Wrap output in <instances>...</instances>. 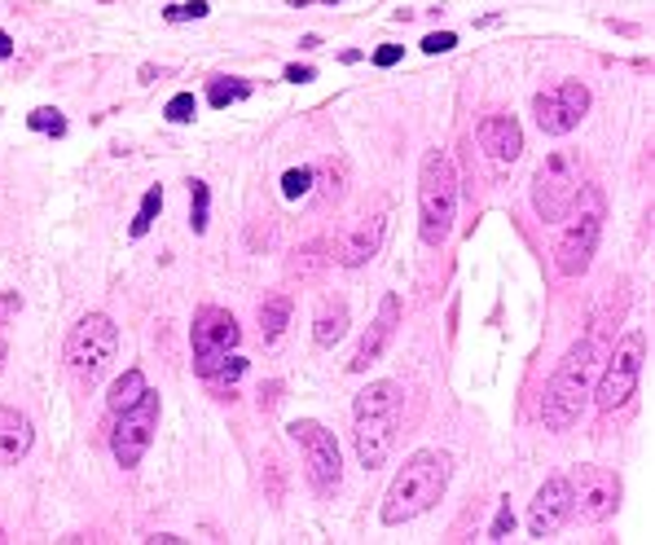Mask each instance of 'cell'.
Returning a JSON list of instances; mask_svg holds the SVG:
<instances>
[{
    "label": "cell",
    "instance_id": "74e56055",
    "mask_svg": "<svg viewBox=\"0 0 655 545\" xmlns=\"http://www.w3.org/2000/svg\"><path fill=\"white\" fill-rule=\"evenodd\" d=\"M290 10H308V5H340V0H286Z\"/></svg>",
    "mask_w": 655,
    "mask_h": 545
},
{
    "label": "cell",
    "instance_id": "d4e9b609",
    "mask_svg": "<svg viewBox=\"0 0 655 545\" xmlns=\"http://www.w3.org/2000/svg\"><path fill=\"white\" fill-rule=\"evenodd\" d=\"M207 211H211V189L207 181H189V229L207 233Z\"/></svg>",
    "mask_w": 655,
    "mask_h": 545
},
{
    "label": "cell",
    "instance_id": "30bf717a",
    "mask_svg": "<svg viewBox=\"0 0 655 545\" xmlns=\"http://www.w3.org/2000/svg\"><path fill=\"white\" fill-rule=\"evenodd\" d=\"M154 431H159V392L146 387L137 405H128V409L115 414V431H111V453H115V462H119L124 471H133V466L146 457Z\"/></svg>",
    "mask_w": 655,
    "mask_h": 545
},
{
    "label": "cell",
    "instance_id": "277c9868",
    "mask_svg": "<svg viewBox=\"0 0 655 545\" xmlns=\"http://www.w3.org/2000/svg\"><path fill=\"white\" fill-rule=\"evenodd\" d=\"M585 185V163L576 150H554L545 154V163L532 172V211L545 220V224H559L567 220L576 194Z\"/></svg>",
    "mask_w": 655,
    "mask_h": 545
},
{
    "label": "cell",
    "instance_id": "7c38bea8",
    "mask_svg": "<svg viewBox=\"0 0 655 545\" xmlns=\"http://www.w3.org/2000/svg\"><path fill=\"white\" fill-rule=\"evenodd\" d=\"M383 233H388V202H379L375 211H361L344 224V233L335 237V264L344 268H361L379 255L383 246Z\"/></svg>",
    "mask_w": 655,
    "mask_h": 545
},
{
    "label": "cell",
    "instance_id": "ac0fdd59",
    "mask_svg": "<svg viewBox=\"0 0 655 545\" xmlns=\"http://www.w3.org/2000/svg\"><path fill=\"white\" fill-rule=\"evenodd\" d=\"M36 444L32 418L19 414L14 405H0V466H19Z\"/></svg>",
    "mask_w": 655,
    "mask_h": 545
},
{
    "label": "cell",
    "instance_id": "2e32d148",
    "mask_svg": "<svg viewBox=\"0 0 655 545\" xmlns=\"http://www.w3.org/2000/svg\"><path fill=\"white\" fill-rule=\"evenodd\" d=\"M475 141L484 146V154L497 163V167H510L519 154H524V128L515 115H484L475 124Z\"/></svg>",
    "mask_w": 655,
    "mask_h": 545
},
{
    "label": "cell",
    "instance_id": "8d00e7d4",
    "mask_svg": "<svg viewBox=\"0 0 655 545\" xmlns=\"http://www.w3.org/2000/svg\"><path fill=\"white\" fill-rule=\"evenodd\" d=\"M286 80L290 84H308V80H317V71L312 67H286Z\"/></svg>",
    "mask_w": 655,
    "mask_h": 545
},
{
    "label": "cell",
    "instance_id": "8fae6325",
    "mask_svg": "<svg viewBox=\"0 0 655 545\" xmlns=\"http://www.w3.org/2000/svg\"><path fill=\"white\" fill-rule=\"evenodd\" d=\"M532 115H537V128L545 137H567L589 115V89L581 80H563L559 89L532 97Z\"/></svg>",
    "mask_w": 655,
    "mask_h": 545
},
{
    "label": "cell",
    "instance_id": "5b68a950",
    "mask_svg": "<svg viewBox=\"0 0 655 545\" xmlns=\"http://www.w3.org/2000/svg\"><path fill=\"white\" fill-rule=\"evenodd\" d=\"M572 207H576V216L567 211L572 224L563 229V237L554 246V264H559L563 278H581V272L589 268V259H594V251H598V237H602V194L581 185Z\"/></svg>",
    "mask_w": 655,
    "mask_h": 545
},
{
    "label": "cell",
    "instance_id": "6da1fadb",
    "mask_svg": "<svg viewBox=\"0 0 655 545\" xmlns=\"http://www.w3.org/2000/svg\"><path fill=\"white\" fill-rule=\"evenodd\" d=\"M449 475H453V457H449L445 449H418V453H410L405 466L397 471L388 497H383L379 519H383L388 527H401V523L427 514V510L445 497Z\"/></svg>",
    "mask_w": 655,
    "mask_h": 545
},
{
    "label": "cell",
    "instance_id": "ab89813d",
    "mask_svg": "<svg viewBox=\"0 0 655 545\" xmlns=\"http://www.w3.org/2000/svg\"><path fill=\"white\" fill-rule=\"evenodd\" d=\"M5 357H10V348H5V331H0V374H5Z\"/></svg>",
    "mask_w": 655,
    "mask_h": 545
},
{
    "label": "cell",
    "instance_id": "3957f363",
    "mask_svg": "<svg viewBox=\"0 0 655 545\" xmlns=\"http://www.w3.org/2000/svg\"><path fill=\"white\" fill-rule=\"evenodd\" d=\"M458 211V167L449 150H427L418 167V237L427 246H445Z\"/></svg>",
    "mask_w": 655,
    "mask_h": 545
},
{
    "label": "cell",
    "instance_id": "e575fe53",
    "mask_svg": "<svg viewBox=\"0 0 655 545\" xmlns=\"http://www.w3.org/2000/svg\"><path fill=\"white\" fill-rule=\"evenodd\" d=\"M401 58H405V49H401V45H383V49H375V67H383V71H388V67H397Z\"/></svg>",
    "mask_w": 655,
    "mask_h": 545
},
{
    "label": "cell",
    "instance_id": "b9f144b4",
    "mask_svg": "<svg viewBox=\"0 0 655 545\" xmlns=\"http://www.w3.org/2000/svg\"><path fill=\"white\" fill-rule=\"evenodd\" d=\"M0 541H5V536H0Z\"/></svg>",
    "mask_w": 655,
    "mask_h": 545
},
{
    "label": "cell",
    "instance_id": "4316f807",
    "mask_svg": "<svg viewBox=\"0 0 655 545\" xmlns=\"http://www.w3.org/2000/svg\"><path fill=\"white\" fill-rule=\"evenodd\" d=\"M159 211H163V189L154 185V189H146V198H141V211H137V220H133V237H146Z\"/></svg>",
    "mask_w": 655,
    "mask_h": 545
},
{
    "label": "cell",
    "instance_id": "4fadbf2b",
    "mask_svg": "<svg viewBox=\"0 0 655 545\" xmlns=\"http://www.w3.org/2000/svg\"><path fill=\"white\" fill-rule=\"evenodd\" d=\"M620 506V479L607 466H581L572 475V514H581L585 523H602L611 519Z\"/></svg>",
    "mask_w": 655,
    "mask_h": 545
},
{
    "label": "cell",
    "instance_id": "f35d334b",
    "mask_svg": "<svg viewBox=\"0 0 655 545\" xmlns=\"http://www.w3.org/2000/svg\"><path fill=\"white\" fill-rule=\"evenodd\" d=\"M10 54H14V40H10V36H5V32H0V62H5V58H10Z\"/></svg>",
    "mask_w": 655,
    "mask_h": 545
},
{
    "label": "cell",
    "instance_id": "9a60e30c",
    "mask_svg": "<svg viewBox=\"0 0 655 545\" xmlns=\"http://www.w3.org/2000/svg\"><path fill=\"white\" fill-rule=\"evenodd\" d=\"M567 519H572V479H567V475H554V479H545V484L537 488V497H532L528 532H532L537 541H545V536H554Z\"/></svg>",
    "mask_w": 655,
    "mask_h": 545
},
{
    "label": "cell",
    "instance_id": "83f0119b",
    "mask_svg": "<svg viewBox=\"0 0 655 545\" xmlns=\"http://www.w3.org/2000/svg\"><path fill=\"white\" fill-rule=\"evenodd\" d=\"M312 176H317L312 167H290V172L281 176V198H290V202L303 198V194L312 189Z\"/></svg>",
    "mask_w": 655,
    "mask_h": 545
},
{
    "label": "cell",
    "instance_id": "e0dca14e",
    "mask_svg": "<svg viewBox=\"0 0 655 545\" xmlns=\"http://www.w3.org/2000/svg\"><path fill=\"white\" fill-rule=\"evenodd\" d=\"M397 326H401V300L397 295H383V304H379V317H375V326L366 331V339H361V348H357V357L348 361V370L353 374H366L379 357H383V348L397 339Z\"/></svg>",
    "mask_w": 655,
    "mask_h": 545
},
{
    "label": "cell",
    "instance_id": "9c48e42d",
    "mask_svg": "<svg viewBox=\"0 0 655 545\" xmlns=\"http://www.w3.org/2000/svg\"><path fill=\"white\" fill-rule=\"evenodd\" d=\"M238 339H242V331H238V322H233L229 309H198V313H194V326H189L194 374H198V379H211V374L229 361V352L238 348Z\"/></svg>",
    "mask_w": 655,
    "mask_h": 545
},
{
    "label": "cell",
    "instance_id": "7402d4cb",
    "mask_svg": "<svg viewBox=\"0 0 655 545\" xmlns=\"http://www.w3.org/2000/svg\"><path fill=\"white\" fill-rule=\"evenodd\" d=\"M146 387H150V383H146V374H141L137 366H133V370H124V374L115 379V387H111V396H106V405H111V414H119V409H128V405H137Z\"/></svg>",
    "mask_w": 655,
    "mask_h": 545
},
{
    "label": "cell",
    "instance_id": "cb8c5ba5",
    "mask_svg": "<svg viewBox=\"0 0 655 545\" xmlns=\"http://www.w3.org/2000/svg\"><path fill=\"white\" fill-rule=\"evenodd\" d=\"M331 264V255H325V242L317 237V242H308V246H299L295 251V259H290V272L295 278H317V272Z\"/></svg>",
    "mask_w": 655,
    "mask_h": 545
},
{
    "label": "cell",
    "instance_id": "1f68e13d",
    "mask_svg": "<svg viewBox=\"0 0 655 545\" xmlns=\"http://www.w3.org/2000/svg\"><path fill=\"white\" fill-rule=\"evenodd\" d=\"M510 527H515V514H510V501H502V506H497V519H493V527H489V541H506Z\"/></svg>",
    "mask_w": 655,
    "mask_h": 545
},
{
    "label": "cell",
    "instance_id": "d590c367",
    "mask_svg": "<svg viewBox=\"0 0 655 545\" xmlns=\"http://www.w3.org/2000/svg\"><path fill=\"white\" fill-rule=\"evenodd\" d=\"M281 405V383H268V387H260V409L268 414V409H277Z\"/></svg>",
    "mask_w": 655,
    "mask_h": 545
},
{
    "label": "cell",
    "instance_id": "d6986e66",
    "mask_svg": "<svg viewBox=\"0 0 655 545\" xmlns=\"http://www.w3.org/2000/svg\"><path fill=\"white\" fill-rule=\"evenodd\" d=\"M348 335V304L344 300H321V309H317V322H312V339H317V348H335L340 339Z\"/></svg>",
    "mask_w": 655,
    "mask_h": 545
},
{
    "label": "cell",
    "instance_id": "d6a6232c",
    "mask_svg": "<svg viewBox=\"0 0 655 545\" xmlns=\"http://www.w3.org/2000/svg\"><path fill=\"white\" fill-rule=\"evenodd\" d=\"M453 45H458V36H453V32H432V36L423 40V54H432V58H436V54H449Z\"/></svg>",
    "mask_w": 655,
    "mask_h": 545
},
{
    "label": "cell",
    "instance_id": "ba28073f",
    "mask_svg": "<svg viewBox=\"0 0 655 545\" xmlns=\"http://www.w3.org/2000/svg\"><path fill=\"white\" fill-rule=\"evenodd\" d=\"M642 361H646V335H642V331H629V335L611 348V357H607V366H602V379H598V392H594V401H598L602 414L620 409V405L637 392Z\"/></svg>",
    "mask_w": 655,
    "mask_h": 545
},
{
    "label": "cell",
    "instance_id": "60d3db41",
    "mask_svg": "<svg viewBox=\"0 0 655 545\" xmlns=\"http://www.w3.org/2000/svg\"><path fill=\"white\" fill-rule=\"evenodd\" d=\"M102 5H111V0H102Z\"/></svg>",
    "mask_w": 655,
    "mask_h": 545
},
{
    "label": "cell",
    "instance_id": "5bb4252c",
    "mask_svg": "<svg viewBox=\"0 0 655 545\" xmlns=\"http://www.w3.org/2000/svg\"><path fill=\"white\" fill-rule=\"evenodd\" d=\"M397 431H401V409H375V414H357V431H353V444H357V462L366 471H379L388 466L392 449H397Z\"/></svg>",
    "mask_w": 655,
    "mask_h": 545
},
{
    "label": "cell",
    "instance_id": "836d02e7",
    "mask_svg": "<svg viewBox=\"0 0 655 545\" xmlns=\"http://www.w3.org/2000/svg\"><path fill=\"white\" fill-rule=\"evenodd\" d=\"M19 309H23L19 291H5V295H0V331L10 326V317H19Z\"/></svg>",
    "mask_w": 655,
    "mask_h": 545
},
{
    "label": "cell",
    "instance_id": "44dd1931",
    "mask_svg": "<svg viewBox=\"0 0 655 545\" xmlns=\"http://www.w3.org/2000/svg\"><path fill=\"white\" fill-rule=\"evenodd\" d=\"M286 322H290V295H268V300L260 304V339H264V344H277L281 331H286Z\"/></svg>",
    "mask_w": 655,
    "mask_h": 545
},
{
    "label": "cell",
    "instance_id": "f546056e",
    "mask_svg": "<svg viewBox=\"0 0 655 545\" xmlns=\"http://www.w3.org/2000/svg\"><path fill=\"white\" fill-rule=\"evenodd\" d=\"M172 124H189L194 115H198V102H194V93H176L172 102H168V111H163Z\"/></svg>",
    "mask_w": 655,
    "mask_h": 545
},
{
    "label": "cell",
    "instance_id": "f1b7e54d",
    "mask_svg": "<svg viewBox=\"0 0 655 545\" xmlns=\"http://www.w3.org/2000/svg\"><path fill=\"white\" fill-rule=\"evenodd\" d=\"M207 14H211L207 0H194V5H168V10H163L168 23H198V19H207Z\"/></svg>",
    "mask_w": 655,
    "mask_h": 545
},
{
    "label": "cell",
    "instance_id": "ffe728a7",
    "mask_svg": "<svg viewBox=\"0 0 655 545\" xmlns=\"http://www.w3.org/2000/svg\"><path fill=\"white\" fill-rule=\"evenodd\" d=\"M401 405H405V392H401V383H392V379H379V383H370L366 392H357V401H353V414L401 409Z\"/></svg>",
    "mask_w": 655,
    "mask_h": 545
},
{
    "label": "cell",
    "instance_id": "52a82bcc",
    "mask_svg": "<svg viewBox=\"0 0 655 545\" xmlns=\"http://www.w3.org/2000/svg\"><path fill=\"white\" fill-rule=\"evenodd\" d=\"M286 431H290V440L303 449V466H308L312 492H317V497H335V492H340V479H344V457H340L335 431H325L317 418H295Z\"/></svg>",
    "mask_w": 655,
    "mask_h": 545
},
{
    "label": "cell",
    "instance_id": "4dcf8cb0",
    "mask_svg": "<svg viewBox=\"0 0 655 545\" xmlns=\"http://www.w3.org/2000/svg\"><path fill=\"white\" fill-rule=\"evenodd\" d=\"M242 374H246V357H233V352H229V361H225V366H220V370H216V374H211L207 383H220V387H233V383H238Z\"/></svg>",
    "mask_w": 655,
    "mask_h": 545
},
{
    "label": "cell",
    "instance_id": "484cf974",
    "mask_svg": "<svg viewBox=\"0 0 655 545\" xmlns=\"http://www.w3.org/2000/svg\"><path fill=\"white\" fill-rule=\"evenodd\" d=\"M27 124H32V132L67 137V115H62L58 106H41V111H32V115H27Z\"/></svg>",
    "mask_w": 655,
    "mask_h": 545
},
{
    "label": "cell",
    "instance_id": "8992f818",
    "mask_svg": "<svg viewBox=\"0 0 655 545\" xmlns=\"http://www.w3.org/2000/svg\"><path fill=\"white\" fill-rule=\"evenodd\" d=\"M115 348H119V331H115V322L106 317V313H89V317H80L76 326H71V335H67V366H71V374L80 379V383H97L102 374H106V366L115 361Z\"/></svg>",
    "mask_w": 655,
    "mask_h": 545
},
{
    "label": "cell",
    "instance_id": "603a6c76",
    "mask_svg": "<svg viewBox=\"0 0 655 545\" xmlns=\"http://www.w3.org/2000/svg\"><path fill=\"white\" fill-rule=\"evenodd\" d=\"M246 97H251V84L238 80V76H220V80L207 84V102H211L216 111H225V106H233V102H246Z\"/></svg>",
    "mask_w": 655,
    "mask_h": 545
},
{
    "label": "cell",
    "instance_id": "7a4b0ae2",
    "mask_svg": "<svg viewBox=\"0 0 655 545\" xmlns=\"http://www.w3.org/2000/svg\"><path fill=\"white\" fill-rule=\"evenodd\" d=\"M594 374H598V352L594 339H576L563 361L554 366V374L545 379V396H541V422L545 431H572L585 414V401L594 396Z\"/></svg>",
    "mask_w": 655,
    "mask_h": 545
}]
</instances>
